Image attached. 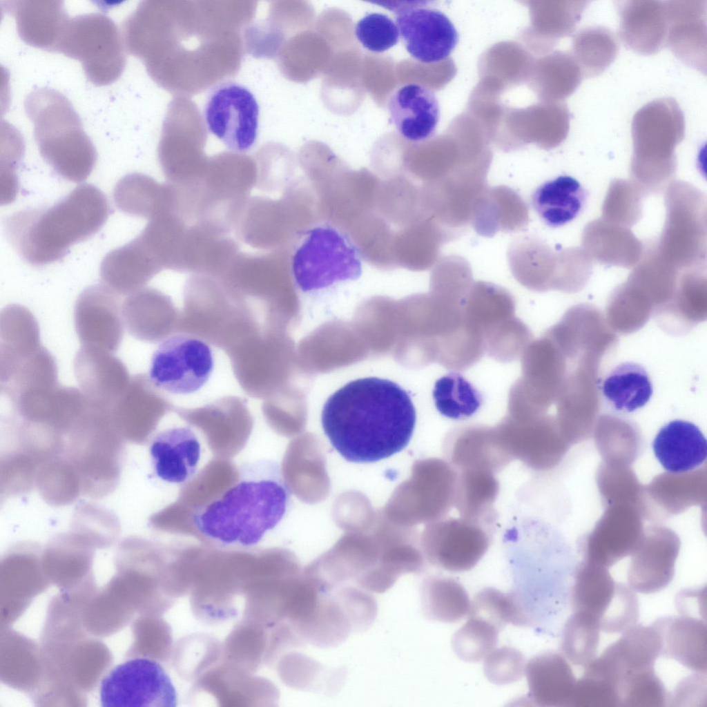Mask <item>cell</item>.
Masks as SVG:
<instances>
[{
  "label": "cell",
  "instance_id": "5b68a950",
  "mask_svg": "<svg viewBox=\"0 0 707 707\" xmlns=\"http://www.w3.org/2000/svg\"><path fill=\"white\" fill-rule=\"evenodd\" d=\"M464 305L485 354L501 362L521 357L532 334L515 316V300L507 291L491 283L474 282L465 295Z\"/></svg>",
  "mask_w": 707,
  "mask_h": 707
},
{
  "label": "cell",
  "instance_id": "ba28073f",
  "mask_svg": "<svg viewBox=\"0 0 707 707\" xmlns=\"http://www.w3.org/2000/svg\"><path fill=\"white\" fill-rule=\"evenodd\" d=\"M570 593L572 610L594 617L606 633H622L637 624L639 612L635 592L614 581L604 567L577 566Z\"/></svg>",
  "mask_w": 707,
  "mask_h": 707
},
{
  "label": "cell",
  "instance_id": "d6986e66",
  "mask_svg": "<svg viewBox=\"0 0 707 707\" xmlns=\"http://www.w3.org/2000/svg\"><path fill=\"white\" fill-rule=\"evenodd\" d=\"M445 452L456 470L497 472L513 459L501 445L494 427L472 424L455 428L447 436Z\"/></svg>",
  "mask_w": 707,
  "mask_h": 707
},
{
  "label": "cell",
  "instance_id": "4fadbf2b",
  "mask_svg": "<svg viewBox=\"0 0 707 707\" xmlns=\"http://www.w3.org/2000/svg\"><path fill=\"white\" fill-rule=\"evenodd\" d=\"M492 522L446 516L438 520L427 530L425 553L429 562L454 572L471 570L490 547Z\"/></svg>",
  "mask_w": 707,
  "mask_h": 707
},
{
  "label": "cell",
  "instance_id": "8992f818",
  "mask_svg": "<svg viewBox=\"0 0 707 707\" xmlns=\"http://www.w3.org/2000/svg\"><path fill=\"white\" fill-rule=\"evenodd\" d=\"M53 52L79 61L98 86L117 80L126 65L123 38L114 21L100 13L69 18Z\"/></svg>",
  "mask_w": 707,
  "mask_h": 707
},
{
  "label": "cell",
  "instance_id": "30bf717a",
  "mask_svg": "<svg viewBox=\"0 0 707 707\" xmlns=\"http://www.w3.org/2000/svg\"><path fill=\"white\" fill-rule=\"evenodd\" d=\"M214 367L211 347L195 336L178 334L162 340L154 351L148 378L158 389L174 394L199 391Z\"/></svg>",
  "mask_w": 707,
  "mask_h": 707
},
{
  "label": "cell",
  "instance_id": "484cf974",
  "mask_svg": "<svg viewBox=\"0 0 707 707\" xmlns=\"http://www.w3.org/2000/svg\"><path fill=\"white\" fill-rule=\"evenodd\" d=\"M5 8L15 19L17 32L27 44L53 52L70 18L60 1H8Z\"/></svg>",
  "mask_w": 707,
  "mask_h": 707
},
{
  "label": "cell",
  "instance_id": "e575fe53",
  "mask_svg": "<svg viewBox=\"0 0 707 707\" xmlns=\"http://www.w3.org/2000/svg\"><path fill=\"white\" fill-rule=\"evenodd\" d=\"M433 398L439 413L454 420H463L473 416L481 407L483 400L482 394L457 372H451L436 381Z\"/></svg>",
  "mask_w": 707,
  "mask_h": 707
},
{
  "label": "cell",
  "instance_id": "60d3db41",
  "mask_svg": "<svg viewBox=\"0 0 707 707\" xmlns=\"http://www.w3.org/2000/svg\"><path fill=\"white\" fill-rule=\"evenodd\" d=\"M355 35L365 48L376 53L395 46L400 37L398 27L392 19L378 12L369 13L361 18L356 25Z\"/></svg>",
  "mask_w": 707,
  "mask_h": 707
},
{
  "label": "cell",
  "instance_id": "4316f807",
  "mask_svg": "<svg viewBox=\"0 0 707 707\" xmlns=\"http://www.w3.org/2000/svg\"><path fill=\"white\" fill-rule=\"evenodd\" d=\"M161 270L135 238L106 254L100 276L103 284L117 294L129 295L141 289Z\"/></svg>",
  "mask_w": 707,
  "mask_h": 707
},
{
  "label": "cell",
  "instance_id": "f1b7e54d",
  "mask_svg": "<svg viewBox=\"0 0 707 707\" xmlns=\"http://www.w3.org/2000/svg\"><path fill=\"white\" fill-rule=\"evenodd\" d=\"M588 198V191L577 180L560 175L538 186L532 195L531 203L547 226L557 228L578 217Z\"/></svg>",
  "mask_w": 707,
  "mask_h": 707
},
{
  "label": "cell",
  "instance_id": "83f0119b",
  "mask_svg": "<svg viewBox=\"0 0 707 707\" xmlns=\"http://www.w3.org/2000/svg\"><path fill=\"white\" fill-rule=\"evenodd\" d=\"M548 420L544 415L517 419L506 415L494 427L498 438L512 459L534 470L546 467Z\"/></svg>",
  "mask_w": 707,
  "mask_h": 707
},
{
  "label": "cell",
  "instance_id": "7a4b0ae2",
  "mask_svg": "<svg viewBox=\"0 0 707 707\" xmlns=\"http://www.w3.org/2000/svg\"><path fill=\"white\" fill-rule=\"evenodd\" d=\"M290 490L278 462L258 459L239 467L236 482L193 514L194 527L223 545L258 544L282 519Z\"/></svg>",
  "mask_w": 707,
  "mask_h": 707
},
{
  "label": "cell",
  "instance_id": "ac0fdd59",
  "mask_svg": "<svg viewBox=\"0 0 707 707\" xmlns=\"http://www.w3.org/2000/svg\"><path fill=\"white\" fill-rule=\"evenodd\" d=\"M81 391L92 403L110 408L128 386L130 378L124 364L113 353L81 346L74 362Z\"/></svg>",
  "mask_w": 707,
  "mask_h": 707
},
{
  "label": "cell",
  "instance_id": "d6a6232c",
  "mask_svg": "<svg viewBox=\"0 0 707 707\" xmlns=\"http://www.w3.org/2000/svg\"><path fill=\"white\" fill-rule=\"evenodd\" d=\"M423 610L434 621L455 623L469 614L471 601L464 587L443 576L426 577L421 586Z\"/></svg>",
  "mask_w": 707,
  "mask_h": 707
},
{
  "label": "cell",
  "instance_id": "f546056e",
  "mask_svg": "<svg viewBox=\"0 0 707 707\" xmlns=\"http://www.w3.org/2000/svg\"><path fill=\"white\" fill-rule=\"evenodd\" d=\"M171 191V186L159 184L147 175L131 173L118 181L114 188L113 199L121 211L151 220L172 209Z\"/></svg>",
  "mask_w": 707,
  "mask_h": 707
},
{
  "label": "cell",
  "instance_id": "e0dca14e",
  "mask_svg": "<svg viewBox=\"0 0 707 707\" xmlns=\"http://www.w3.org/2000/svg\"><path fill=\"white\" fill-rule=\"evenodd\" d=\"M668 21L667 45L681 62L706 73L707 1H665Z\"/></svg>",
  "mask_w": 707,
  "mask_h": 707
},
{
  "label": "cell",
  "instance_id": "cb8c5ba5",
  "mask_svg": "<svg viewBox=\"0 0 707 707\" xmlns=\"http://www.w3.org/2000/svg\"><path fill=\"white\" fill-rule=\"evenodd\" d=\"M525 674L531 700L540 706H572L577 682L564 655L546 652L530 659Z\"/></svg>",
  "mask_w": 707,
  "mask_h": 707
},
{
  "label": "cell",
  "instance_id": "6da1fadb",
  "mask_svg": "<svg viewBox=\"0 0 707 707\" xmlns=\"http://www.w3.org/2000/svg\"><path fill=\"white\" fill-rule=\"evenodd\" d=\"M321 421L333 448L347 461L373 463L400 452L416 425L407 391L389 380H352L329 397Z\"/></svg>",
  "mask_w": 707,
  "mask_h": 707
},
{
  "label": "cell",
  "instance_id": "277c9868",
  "mask_svg": "<svg viewBox=\"0 0 707 707\" xmlns=\"http://www.w3.org/2000/svg\"><path fill=\"white\" fill-rule=\"evenodd\" d=\"M24 107L43 159L63 178L85 180L97 153L68 99L54 89L39 88L26 97Z\"/></svg>",
  "mask_w": 707,
  "mask_h": 707
},
{
  "label": "cell",
  "instance_id": "1f68e13d",
  "mask_svg": "<svg viewBox=\"0 0 707 707\" xmlns=\"http://www.w3.org/2000/svg\"><path fill=\"white\" fill-rule=\"evenodd\" d=\"M454 506L461 517L492 521V506L499 492L494 473L487 470H456Z\"/></svg>",
  "mask_w": 707,
  "mask_h": 707
},
{
  "label": "cell",
  "instance_id": "7c38bea8",
  "mask_svg": "<svg viewBox=\"0 0 707 707\" xmlns=\"http://www.w3.org/2000/svg\"><path fill=\"white\" fill-rule=\"evenodd\" d=\"M429 1H376L396 14L399 34L409 54L423 64L446 59L459 41L457 30L448 17L429 6Z\"/></svg>",
  "mask_w": 707,
  "mask_h": 707
},
{
  "label": "cell",
  "instance_id": "f35d334b",
  "mask_svg": "<svg viewBox=\"0 0 707 707\" xmlns=\"http://www.w3.org/2000/svg\"><path fill=\"white\" fill-rule=\"evenodd\" d=\"M500 631L483 619L469 615L452 637L453 650L465 661H479L496 647Z\"/></svg>",
  "mask_w": 707,
  "mask_h": 707
},
{
  "label": "cell",
  "instance_id": "44dd1931",
  "mask_svg": "<svg viewBox=\"0 0 707 707\" xmlns=\"http://www.w3.org/2000/svg\"><path fill=\"white\" fill-rule=\"evenodd\" d=\"M149 452L159 478L173 484H183L196 473L201 445L190 427H173L155 435Z\"/></svg>",
  "mask_w": 707,
  "mask_h": 707
},
{
  "label": "cell",
  "instance_id": "7bdbcfd3",
  "mask_svg": "<svg viewBox=\"0 0 707 707\" xmlns=\"http://www.w3.org/2000/svg\"><path fill=\"white\" fill-rule=\"evenodd\" d=\"M619 704L618 688L607 680L585 671L577 680L571 706L615 707Z\"/></svg>",
  "mask_w": 707,
  "mask_h": 707
},
{
  "label": "cell",
  "instance_id": "2e32d148",
  "mask_svg": "<svg viewBox=\"0 0 707 707\" xmlns=\"http://www.w3.org/2000/svg\"><path fill=\"white\" fill-rule=\"evenodd\" d=\"M75 322L81 346L114 353L124 327L118 294L103 284L86 288L77 300Z\"/></svg>",
  "mask_w": 707,
  "mask_h": 707
},
{
  "label": "cell",
  "instance_id": "8d00e7d4",
  "mask_svg": "<svg viewBox=\"0 0 707 707\" xmlns=\"http://www.w3.org/2000/svg\"><path fill=\"white\" fill-rule=\"evenodd\" d=\"M601 632L598 621L590 614L573 611L566 621L561 638V650L576 666L585 667L596 657Z\"/></svg>",
  "mask_w": 707,
  "mask_h": 707
},
{
  "label": "cell",
  "instance_id": "ab89813d",
  "mask_svg": "<svg viewBox=\"0 0 707 707\" xmlns=\"http://www.w3.org/2000/svg\"><path fill=\"white\" fill-rule=\"evenodd\" d=\"M668 697L655 668L627 677L619 686V706L662 707L666 706Z\"/></svg>",
  "mask_w": 707,
  "mask_h": 707
},
{
  "label": "cell",
  "instance_id": "ffe728a7",
  "mask_svg": "<svg viewBox=\"0 0 707 707\" xmlns=\"http://www.w3.org/2000/svg\"><path fill=\"white\" fill-rule=\"evenodd\" d=\"M387 108L397 131L406 140L423 142L435 133L440 107L430 88L415 83L402 86L391 95Z\"/></svg>",
  "mask_w": 707,
  "mask_h": 707
},
{
  "label": "cell",
  "instance_id": "9c48e42d",
  "mask_svg": "<svg viewBox=\"0 0 707 707\" xmlns=\"http://www.w3.org/2000/svg\"><path fill=\"white\" fill-rule=\"evenodd\" d=\"M203 116L209 132L231 152L245 153L255 146L260 106L245 86L227 81L215 87L206 99Z\"/></svg>",
  "mask_w": 707,
  "mask_h": 707
},
{
  "label": "cell",
  "instance_id": "3957f363",
  "mask_svg": "<svg viewBox=\"0 0 707 707\" xmlns=\"http://www.w3.org/2000/svg\"><path fill=\"white\" fill-rule=\"evenodd\" d=\"M108 214L104 193L84 184L51 206L26 209L10 215L4 228L19 256L32 266L41 267L59 261L71 246L95 235Z\"/></svg>",
  "mask_w": 707,
  "mask_h": 707
},
{
  "label": "cell",
  "instance_id": "d590c367",
  "mask_svg": "<svg viewBox=\"0 0 707 707\" xmlns=\"http://www.w3.org/2000/svg\"><path fill=\"white\" fill-rule=\"evenodd\" d=\"M673 550H648L637 556L628 571V585L642 594H652L666 588L675 574Z\"/></svg>",
  "mask_w": 707,
  "mask_h": 707
},
{
  "label": "cell",
  "instance_id": "4dcf8cb0",
  "mask_svg": "<svg viewBox=\"0 0 707 707\" xmlns=\"http://www.w3.org/2000/svg\"><path fill=\"white\" fill-rule=\"evenodd\" d=\"M602 392L614 409L629 413L647 404L652 395L653 387L642 365L625 362L608 374L603 382Z\"/></svg>",
  "mask_w": 707,
  "mask_h": 707
},
{
  "label": "cell",
  "instance_id": "5bb4252c",
  "mask_svg": "<svg viewBox=\"0 0 707 707\" xmlns=\"http://www.w3.org/2000/svg\"><path fill=\"white\" fill-rule=\"evenodd\" d=\"M684 134V116L675 99L664 97L648 103L632 119L635 161L640 164L671 162L674 148Z\"/></svg>",
  "mask_w": 707,
  "mask_h": 707
},
{
  "label": "cell",
  "instance_id": "74e56055",
  "mask_svg": "<svg viewBox=\"0 0 707 707\" xmlns=\"http://www.w3.org/2000/svg\"><path fill=\"white\" fill-rule=\"evenodd\" d=\"M469 615L482 618L500 630L508 623L519 626L533 624L512 592L504 593L494 588H485L474 596Z\"/></svg>",
  "mask_w": 707,
  "mask_h": 707
},
{
  "label": "cell",
  "instance_id": "ee69618b",
  "mask_svg": "<svg viewBox=\"0 0 707 707\" xmlns=\"http://www.w3.org/2000/svg\"><path fill=\"white\" fill-rule=\"evenodd\" d=\"M706 673L697 672L681 680L675 687L668 701L672 706H686L687 702L706 701Z\"/></svg>",
  "mask_w": 707,
  "mask_h": 707
},
{
  "label": "cell",
  "instance_id": "603a6c76",
  "mask_svg": "<svg viewBox=\"0 0 707 707\" xmlns=\"http://www.w3.org/2000/svg\"><path fill=\"white\" fill-rule=\"evenodd\" d=\"M652 625L661 639V657L697 672L706 673V623L690 616L659 618Z\"/></svg>",
  "mask_w": 707,
  "mask_h": 707
},
{
  "label": "cell",
  "instance_id": "d4e9b609",
  "mask_svg": "<svg viewBox=\"0 0 707 707\" xmlns=\"http://www.w3.org/2000/svg\"><path fill=\"white\" fill-rule=\"evenodd\" d=\"M652 449L661 466L670 473H684L704 463L707 443L694 423L674 420L664 425L656 434Z\"/></svg>",
  "mask_w": 707,
  "mask_h": 707
},
{
  "label": "cell",
  "instance_id": "7402d4cb",
  "mask_svg": "<svg viewBox=\"0 0 707 707\" xmlns=\"http://www.w3.org/2000/svg\"><path fill=\"white\" fill-rule=\"evenodd\" d=\"M619 37L624 45L642 55L658 52L665 45L668 21L664 1H618Z\"/></svg>",
  "mask_w": 707,
  "mask_h": 707
},
{
  "label": "cell",
  "instance_id": "9a60e30c",
  "mask_svg": "<svg viewBox=\"0 0 707 707\" xmlns=\"http://www.w3.org/2000/svg\"><path fill=\"white\" fill-rule=\"evenodd\" d=\"M661 657V639L652 625L637 623L622 632L621 636L584 667L585 670L606 679L617 687L627 677L655 668Z\"/></svg>",
  "mask_w": 707,
  "mask_h": 707
},
{
  "label": "cell",
  "instance_id": "8fae6325",
  "mask_svg": "<svg viewBox=\"0 0 707 707\" xmlns=\"http://www.w3.org/2000/svg\"><path fill=\"white\" fill-rule=\"evenodd\" d=\"M103 707H174L175 688L168 673L156 661L129 659L114 667L100 684Z\"/></svg>",
  "mask_w": 707,
  "mask_h": 707
},
{
  "label": "cell",
  "instance_id": "52a82bcc",
  "mask_svg": "<svg viewBox=\"0 0 707 707\" xmlns=\"http://www.w3.org/2000/svg\"><path fill=\"white\" fill-rule=\"evenodd\" d=\"M296 285L304 292L358 279L362 262L356 246L338 229L327 225L308 231L291 258Z\"/></svg>",
  "mask_w": 707,
  "mask_h": 707
},
{
  "label": "cell",
  "instance_id": "836d02e7",
  "mask_svg": "<svg viewBox=\"0 0 707 707\" xmlns=\"http://www.w3.org/2000/svg\"><path fill=\"white\" fill-rule=\"evenodd\" d=\"M574 59L583 77H594L604 72L614 61L619 51L612 31L592 26L579 31L572 43Z\"/></svg>",
  "mask_w": 707,
  "mask_h": 707
},
{
  "label": "cell",
  "instance_id": "b9f144b4",
  "mask_svg": "<svg viewBox=\"0 0 707 707\" xmlns=\"http://www.w3.org/2000/svg\"><path fill=\"white\" fill-rule=\"evenodd\" d=\"M526 660L512 647L494 648L484 658L485 677L493 684L505 685L520 679L525 674Z\"/></svg>",
  "mask_w": 707,
  "mask_h": 707
}]
</instances>
